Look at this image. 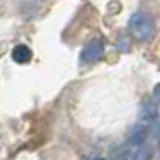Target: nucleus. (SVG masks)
Returning a JSON list of instances; mask_svg holds the SVG:
<instances>
[{
	"label": "nucleus",
	"instance_id": "f257e3e1",
	"mask_svg": "<svg viewBox=\"0 0 160 160\" xmlns=\"http://www.w3.org/2000/svg\"><path fill=\"white\" fill-rule=\"evenodd\" d=\"M155 31H157L155 20L146 11H135L128 20V32L137 42H142V43L151 42L153 36H155Z\"/></svg>",
	"mask_w": 160,
	"mask_h": 160
},
{
	"label": "nucleus",
	"instance_id": "f03ea898",
	"mask_svg": "<svg viewBox=\"0 0 160 160\" xmlns=\"http://www.w3.org/2000/svg\"><path fill=\"white\" fill-rule=\"evenodd\" d=\"M102 52H104V40H101V38L90 40V42L83 47V51H81V54H79L81 63H92V61H97V59L102 56Z\"/></svg>",
	"mask_w": 160,
	"mask_h": 160
},
{
	"label": "nucleus",
	"instance_id": "7ed1b4c3",
	"mask_svg": "<svg viewBox=\"0 0 160 160\" xmlns=\"http://www.w3.org/2000/svg\"><path fill=\"white\" fill-rule=\"evenodd\" d=\"M148 135H149V126L144 122L135 124L130 130V135H128V144L135 146V148H142L146 146V140H148Z\"/></svg>",
	"mask_w": 160,
	"mask_h": 160
},
{
	"label": "nucleus",
	"instance_id": "20e7f679",
	"mask_svg": "<svg viewBox=\"0 0 160 160\" xmlns=\"http://www.w3.org/2000/svg\"><path fill=\"white\" fill-rule=\"evenodd\" d=\"M138 149L140 148H135L131 144H122L113 149L112 155H113V160H138Z\"/></svg>",
	"mask_w": 160,
	"mask_h": 160
},
{
	"label": "nucleus",
	"instance_id": "39448f33",
	"mask_svg": "<svg viewBox=\"0 0 160 160\" xmlns=\"http://www.w3.org/2000/svg\"><path fill=\"white\" fill-rule=\"evenodd\" d=\"M140 117H142L144 124H153L157 119H160L157 104L155 102H149V101H144L142 106H140Z\"/></svg>",
	"mask_w": 160,
	"mask_h": 160
},
{
	"label": "nucleus",
	"instance_id": "423d86ee",
	"mask_svg": "<svg viewBox=\"0 0 160 160\" xmlns=\"http://www.w3.org/2000/svg\"><path fill=\"white\" fill-rule=\"evenodd\" d=\"M11 58H13V61L15 63H20V65H23V63H29L31 59H32V51H31L27 45H16L15 49H13V52H11Z\"/></svg>",
	"mask_w": 160,
	"mask_h": 160
},
{
	"label": "nucleus",
	"instance_id": "0eeeda50",
	"mask_svg": "<svg viewBox=\"0 0 160 160\" xmlns=\"http://www.w3.org/2000/svg\"><path fill=\"white\" fill-rule=\"evenodd\" d=\"M153 102L157 106H160V83H157L155 88H153Z\"/></svg>",
	"mask_w": 160,
	"mask_h": 160
},
{
	"label": "nucleus",
	"instance_id": "6e6552de",
	"mask_svg": "<svg viewBox=\"0 0 160 160\" xmlns=\"http://www.w3.org/2000/svg\"><path fill=\"white\" fill-rule=\"evenodd\" d=\"M90 160H106V158H102V157H94V158H90Z\"/></svg>",
	"mask_w": 160,
	"mask_h": 160
}]
</instances>
